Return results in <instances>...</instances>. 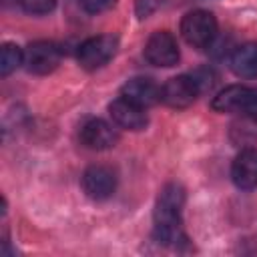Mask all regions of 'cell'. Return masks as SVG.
Listing matches in <instances>:
<instances>
[{
	"mask_svg": "<svg viewBox=\"0 0 257 257\" xmlns=\"http://www.w3.org/2000/svg\"><path fill=\"white\" fill-rule=\"evenodd\" d=\"M58 0H20V6L24 8V12L40 16V14H48L54 10Z\"/></svg>",
	"mask_w": 257,
	"mask_h": 257,
	"instance_id": "obj_16",
	"label": "cell"
},
{
	"mask_svg": "<svg viewBox=\"0 0 257 257\" xmlns=\"http://www.w3.org/2000/svg\"><path fill=\"white\" fill-rule=\"evenodd\" d=\"M231 179L243 191L257 187V149L245 147L239 151L231 165Z\"/></svg>",
	"mask_w": 257,
	"mask_h": 257,
	"instance_id": "obj_10",
	"label": "cell"
},
{
	"mask_svg": "<svg viewBox=\"0 0 257 257\" xmlns=\"http://www.w3.org/2000/svg\"><path fill=\"white\" fill-rule=\"evenodd\" d=\"M116 0H80L82 8L88 12V14H100L104 10H108Z\"/></svg>",
	"mask_w": 257,
	"mask_h": 257,
	"instance_id": "obj_17",
	"label": "cell"
},
{
	"mask_svg": "<svg viewBox=\"0 0 257 257\" xmlns=\"http://www.w3.org/2000/svg\"><path fill=\"white\" fill-rule=\"evenodd\" d=\"M120 96L147 110L161 100V88L151 78L137 76V78H131L128 82H124V86L120 88Z\"/></svg>",
	"mask_w": 257,
	"mask_h": 257,
	"instance_id": "obj_12",
	"label": "cell"
},
{
	"mask_svg": "<svg viewBox=\"0 0 257 257\" xmlns=\"http://www.w3.org/2000/svg\"><path fill=\"white\" fill-rule=\"evenodd\" d=\"M229 64L239 78H257V42L237 46L229 58Z\"/></svg>",
	"mask_w": 257,
	"mask_h": 257,
	"instance_id": "obj_13",
	"label": "cell"
},
{
	"mask_svg": "<svg viewBox=\"0 0 257 257\" xmlns=\"http://www.w3.org/2000/svg\"><path fill=\"white\" fill-rule=\"evenodd\" d=\"M82 189L86 197L94 201H104L112 197L116 189V175L110 167L104 165H92L82 173Z\"/></svg>",
	"mask_w": 257,
	"mask_h": 257,
	"instance_id": "obj_8",
	"label": "cell"
},
{
	"mask_svg": "<svg viewBox=\"0 0 257 257\" xmlns=\"http://www.w3.org/2000/svg\"><path fill=\"white\" fill-rule=\"evenodd\" d=\"M231 141L237 147H247L257 139V114L253 112H243L233 124H231V133H229Z\"/></svg>",
	"mask_w": 257,
	"mask_h": 257,
	"instance_id": "obj_14",
	"label": "cell"
},
{
	"mask_svg": "<svg viewBox=\"0 0 257 257\" xmlns=\"http://www.w3.org/2000/svg\"><path fill=\"white\" fill-rule=\"evenodd\" d=\"M185 197V189L179 183H167L159 191L153 211V235L161 245L179 247L187 241V235L183 231Z\"/></svg>",
	"mask_w": 257,
	"mask_h": 257,
	"instance_id": "obj_1",
	"label": "cell"
},
{
	"mask_svg": "<svg viewBox=\"0 0 257 257\" xmlns=\"http://www.w3.org/2000/svg\"><path fill=\"white\" fill-rule=\"evenodd\" d=\"M80 141L90 151H106L118 143V133L102 118H90L80 126Z\"/></svg>",
	"mask_w": 257,
	"mask_h": 257,
	"instance_id": "obj_9",
	"label": "cell"
},
{
	"mask_svg": "<svg viewBox=\"0 0 257 257\" xmlns=\"http://www.w3.org/2000/svg\"><path fill=\"white\" fill-rule=\"evenodd\" d=\"M199 94V86L193 76L179 74L169 78L161 86V100L171 108H187Z\"/></svg>",
	"mask_w": 257,
	"mask_h": 257,
	"instance_id": "obj_7",
	"label": "cell"
},
{
	"mask_svg": "<svg viewBox=\"0 0 257 257\" xmlns=\"http://www.w3.org/2000/svg\"><path fill=\"white\" fill-rule=\"evenodd\" d=\"M60 56L62 52L58 44L50 40H36V42H30L28 48L24 50V66L28 72L44 76L56 70V66L60 64Z\"/></svg>",
	"mask_w": 257,
	"mask_h": 257,
	"instance_id": "obj_5",
	"label": "cell"
},
{
	"mask_svg": "<svg viewBox=\"0 0 257 257\" xmlns=\"http://www.w3.org/2000/svg\"><path fill=\"white\" fill-rule=\"evenodd\" d=\"M116 48H118V38L114 34H100L86 38L78 46L76 58L84 70H96L110 62V58L116 54Z\"/></svg>",
	"mask_w": 257,
	"mask_h": 257,
	"instance_id": "obj_3",
	"label": "cell"
},
{
	"mask_svg": "<svg viewBox=\"0 0 257 257\" xmlns=\"http://www.w3.org/2000/svg\"><path fill=\"white\" fill-rule=\"evenodd\" d=\"M108 112H110L114 124L120 128H126V131H143L149 122L145 108L133 104L131 100H126L122 96L114 98L108 104Z\"/></svg>",
	"mask_w": 257,
	"mask_h": 257,
	"instance_id": "obj_11",
	"label": "cell"
},
{
	"mask_svg": "<svg viewBox=\"0 0 257 257\" xmlns=\"http://www.w3.org/2000/svg\"><path fill=\"white\" fill-rule=\"evenodd\" d=\"M22 64H24V50L18 44L6 42L2 46V52H0V74L8 76L16 68H20Z\"/></svg>",
	"mask_w": 257,
	"mask_h": 257,
	"instance_id": "obj_15",
	"label": "cell"
},
{
	"mask_svg": "<svg viewBox=\"0 0 257 257\" xmlns=\"http://www.w3.org/2000/svg\"><path fill=\"white\" fill-rule=\"evenodd\" d=\"M211 108L217 112H253L257 114V88L245 84H231L217 92L211 100Z\"/></svg>",
	"mask_w": 257,
	"mask_h": 257,
	"instance_id": "obj_4",
	"label": "cell"
},
{
	"mask_svg": "<svg viewBox=\"0 0 257 257\" xmlns=\"http://www.w3.org/2000/svg\"><path fill=\"white\" fill-rule=\"evenodd\" d=\"M6 4H10V2H20V0H4Z\"/></svg>",
	"mask_w": 257,
	"mask_h": 257,
	"instance_id": "obj_18",
	"label": "cell"
},
{
	"mask_svg": "<svg viewBox=\"0 0 257 257\" xmlns=\"http://www.w3.org/2000/svg\"><path fill=\"white\" fill-rule=\"evenodd\" d=\"M145 58L155 66H163V68L175 66L181 58L179 44H177L175 36L167 30L153 32L145 44Z\"/></svg>",
	"mask_w": 257,
	"mask_h": 257,
	"instance_id": "obj_6",
	"label": "cell"
},
{
	"mask_svg": "<svg viewBox=\"0 0 257 257\" xmlns=\"http://www.w3.org/2000/svg\"><path fill=\"white\" fill-rule=\"evenodd\" d=\"M181 34L187 44L195 48H207L217 36V18L209 10L187 12L181 20Z\"/></svg>",
	"mask_w": 257,
	"mask_h": 257,
	"instance_id": "obj_2",
	"label": "cell"
}]
</instances>
